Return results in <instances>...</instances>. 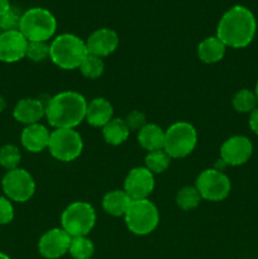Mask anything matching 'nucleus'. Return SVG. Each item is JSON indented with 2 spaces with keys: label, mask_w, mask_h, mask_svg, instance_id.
<instances>
[{
  "label": "nucleus",
  "mask_w": 258,
  "mask_h": 259,
  "mask_svg": "<svg viewBox=\"0 0 258 259\" xmlns=\"http://www.w3.org/2000/svg\"><path fill=\"white\" fill-rule=\"evenodd\" d=\"M88 55L86 43L71 33L60 34L50 45V58L63 70L78 68Z\"/></svg>",
  "instance_id": "obj_3"
},
{
  "label": "nucleus",
  "mask_w": 258,
  "mask_h": 259,
  "mask_svg": "<svg viewBox=\"0 0 258 259\" xmlns=\"http://www.w3.org/2000/svg\"><path fill=\"white\" fill-rule=\"evenodd\" d=\"M154 189L153 174L146 167H136L132 169L124 181V191L132 201L144 200Z\"/></svg>",
  "instance_id": "obj_11"
},
{
  "label": "nucleus",
  "mask_w": 258,
  "mask_h": 259,
  "mask_svg": "<svg viewBox=\"0 0 258 259\" xmlns=\"http://www.w3.org/2000/svg\"><path fill=\"white\" fill-rule=\"evenodd\" d=\"M126 126L129 128V131H141L144 125H146V115H144L142 111L133 110L126 115V118L124 119Z\"/></svg>",
  "instance_id": "obj_31"
},
{
  "label": "nucleus",
  "mask_w": 258,
  "mask_h": 259,
  "mask_svg": "<svg viewBox=\"0 0 258 259\" xmlns=\"http://www.w3.org/2000/svg\"><path fill=\"white\" fill-rule=\"evenodd\" d=\"M80 71L85 77L88 78H98L103 75L104 72V62L100 57L88 55L82 63L80 65Z\"/></svg>",
  "instance_id": "obj_27"
},
{
  "label": "nucleus",
  "mask_w": 258,
  "mask_h": 259,
  "mask_svg": "<svg viewBox=\"0 0 258 259\" xmlns=\"http://www.w3.org/2000/svg\"><path fill=\"white\" fill-rule=\"evenodd\" d=\"M169 159L171 157L163 149L149 152L146 156V168H148L152 174H162L168 168Z\"/></svg>",
  "instance_id": "obj_25"
},
{
  "label": "nucleus",
  "mask_w": 258,
  "mask_h": 259,
  "mask_svg": "<svg viewBox=\"0 0 258 259\" xmlns=\"http://www.w3.org/2000/svg\"><path fill=\"white\" fill-rule=\"evenodd\" d=\"M68 253L73 259H90L94 254V244L86 237L72 238Z\"/></svg>",
  "instance_id": "obj_23"
},
{
  "label": "nucleus",
  "mask_w": 258,
  "mask_h": 259,
  "mask_svg": "<svg viewBox=\"0 0 258 259\" xmlns=\"http://www.w3.org/2000/svg\"><path fill=\"white\" fill-rule=\"evenodd\" d=\"M25 57L33 62H43L50 57V45L47 42H28Z\"/></svg>",
  "instance_id": "obj_29"
},
{
  "label": "nucleus",
  "mask_w": 258,
  "mask_h": 259,
  "mask_svg": "<svg viewBox=\"0 0 258 259\" xmlns=\"http://www.w3.org/2000/svg\"><path fill=\"white\" fill-rule=\"evenodd\" d=\"M14 218V207L9 199L0 196V225L9 224Z\"/></svg>",
  "instance_id": "obj_32"
},
{
  "label": "nucleus",
  "mask_w": 258,
  "mask_h": 259,
  "mask_svg": "<svg viewBox=\"0 0 258 259\" xmlns=\"http://www.w3.org/2000/svg\"><path fill=\"white\" fill-rule=\"evenodd\" d=\"M85 43L89 55L101 58L111 55L118 48L119 37L115 30L109 29V28H101V29L91 33Z\"/></svg>",
  "instance_id": "obj_15"
},
{
  "label": "nucleus",
  "mask_w": 258,
  "mask_h": 259,
  "mask_svg": "<svg viewBox=\"0 0 258 259\" xmlns=\"http://www.w3.org/2000/svg\"><path fill=\"white\" fill-rule=\"evenodd\" d=\"M249 126L250 129H252V131L258 136V108H255L254 110L250 113Z\"/></svg>",
  "instance_id": "obj_33"
},
{
  "label": "nucleus",
  "mask_w": 258,
  "mask_h": 259,
  "mask_svg": "<svg viewBox=\"0 0 258 259\" xmlns=\"http://www.w3.org/2000/svg\"><path fill=\"white\" fill-rule=\"evenodd\" d=\"M0 259H10L9 257H8L7 254H4V253L0 252Z\"/></svg>",
  "instance_id": "obj_36"
},
{
  "label": "nucleus",
  "mask_w": 258,
  "mask_h": 259,
  "mask_svg": "<svg viewBox=\"0 0 258 259\" xmlns=\"http://www.w3.org/2000/svg\"><path fill=\"white\" fill-rule=\"evenodd\" d=\"M103 136L106 143L111 146H119L124 143L129 137V128L124 119H111L103 128Z\"/></svg>",
  "instance_id": "obj_22"
},
{
  "label": "nucleus",
  "mask_w": 258,
  "mask_h": 259,
  "mask_svg": "<svg viewBox=\"0 0 258 259\" xmlns=\"http://www.w3.org/2000/svg\"><path fill=\"white\" fill-rule=\"evenodd\" d=\"M50 136L51 133L48 132V129L42 124L37 123L27 125L23 129L20 141L27 151L32 152V153H39L48 148Z\"/></svg>",
  "instance_id": "obj_17"
},
{
  "label": "nucleus",
  "mask_w": 258,
  "mask_h": 259,
  "mask_svg": "<svg viewBox=\"0 0 258 259\" xmlns=\"http://www.w3.org/2000/svg\"><path fill=\"white\" fill-rule=\"evenodd\" d=\"M197 133L194 125L187 121H177L164 132L163 151L171 158H182L196 147Z\"/></svg>",
  "instance_id": "obj_6"
},
{
  "label": "nucleus",
  "mask_w": 258,
  "mask_h": 259,
  "mask_svg": "<svg viewBox=\"0 0 258 259\" xmlns=\"http://www.w3.org/2000/svg\"><path fill=\"white\" fill-rule=\"evenodd\" d=\"M2 186L8 199L17 202L28 201L35 191V184L32 175L23 168L8 171L3 177Z\"/></svg>",
  "instance_id": "obj_10"
},
{
  "label": "nucleus",
  "mask_w": 258,
  "mask_h": 259,
  "mask_svg": "<svg viewBox=\"0 0 258 259\" xmlns=\"http://www.w3.org/2000/svg\"><path fill=\"white\" fill-rule=\"evenodd\" d=\"M96 222L95 209L89 202L75 201L68 205L62 212V229L71 238L86 237Z\"/></svg>",
  "instance_id": "obj_5"
},
{
  "label": "nucleus",
  "mask_w": 258,
  "mask_h": 259,
  "mask_svg": "<svg viewBox=\"0 0 258 259\" xmlns=\"http://www.w3.org/2000/svg\"><path fill=\"white\" fill-rule=\"evenodd\" d=\"M113 105L104 98H95L88 104L86 120L93 126H105L113 119Z\"/></svg>",
  "instance_id": "obj_18"
},
{
  "label": "nucleus",
  "mask_w": 258,
  "mask_h": 259,
  "mask_svg": "<svg viewBox=\"0 0 258 259\" xmlns=\"http://www.w3.org/2000/svg\"><path fill=\"white\" fill-rule=\"evenodd\" d=\"M200 201H201V196L196 187L185 186L176 195V202L182 210L195 209L200 204Z\"/></svg>",
  "instance_id": "obj_24"
},
{
  "label": "nucleus",
  "mask_w": 258,
  "mask_h": 259,
  "mask_svg": "<svg viewBox=\"0 0 258 259\" xmlns=\"http://www.w3.org/2000/svg\"><path fill=\"white\" fill-rule=\"evenodd\" d=\"M132 199L124 190H114L103 197V209L113 217H124Z\"/></svg>",
  "instance_id": "obj_20"
},
{
  "label": "nucleus",
  "mask_w": 258,
  "mask_h": 259,
  "mask_svg": "<svg viewBox=\"0 0 258 259\" xmlns=\"http://www.w3.org/2000/svg\"><path fill=\"white\" fill-rule=\"evenodd\" d=\"M9 10H12V5H10L9 0H0V17L7 14Z\"/></svg>",
  "instance_id": "obj_34"
},
{
  "label": "nucleus",
  "mask_w": 258,
  "mask_h": 259,
  "mask_svg": "<svg viewBox=\"0 0 258 259\" xmlns=\"http://www.w3.org/2000/svg\"><path fill=\"white\" fill-rule=\"evenodd\" d=\"M22 15L18 14L14 9L0 17V32H9V30H19V23Z\"/></svg>",
  "instance_id": "obj_30"
},
{
  "label": "nucleus",
  "mask_w": 258,
  "mask_h": 259,
  "mask_svg": "<svg viewBox=\"0 0 258 259\" xmlns=\"http://www.w3.org/2000/svg\"><path fill=\"white\" fill-rule=\"evenodd\" d=\"M22 154L18 147L13 146V144H7V146L0 148V166L7 168L8 171L18 168Z\"/></svg>",
  "instance_id": "obj_28"
},
{
  "label": "nucleus",
  "mask_w": 258,
  "mask_h": 259,
  "mask_svg": "<svg viewBox=\"0 0 258 259\" xmlns=\"http://www.w3.org/2000/svg\"><path fill=\"white\" fill-rule=\"evenodd\" d=\"M71 239L72 238L62 229V228H55L40 237L38 242V249L39 253L47 259H57L62 257L68 252Z\"/></svg>",
  "instance_id": "obj_12"
},
{
  "label": "nucleus",
  "mask_w": 258,
  "mask_h": 259,
  "mask_svg": "<svg viewBox=\"0 0 258 259\" xmlns=\"http://www.w3.org/2000/svg\"><path fill=\"white\" fill-rule=\"evenodd\" d=\"M227 46L218 37H209L200 42L197 47L199 58L205 63H215L223 60Z\"/></svg>",
  "instance_id": "obj_21"
},
{
  "label": "nucleus",
  "mask_w": 258,
  "mask_h": 259,
  "mask_svg": "<svg viewBox=\"0 0 258 259\" xmlns=\"http://www.w3.org/2000/svg\"><path fill=\"white\" fill-rule=\"evenodd\" d=\"M125 224L136 235H147L153 232L159 223V212L156 205L148 199L132 201L126 210Z\"/></svg>",
  "instance_id": "obj_7"
},
{
  "label": "nucleus",
  "mask_w": 258,
  "mask_h": 259,
  "mask_svg": "<svg viewBox=\"0 0 258 259\" xmlns=\"http://www.w3.org/2000/svg\"><path fill=\"white\" fill-rule=\"evenodd\" d=\"M5 106H7V103H5L4 98H3V96L0 95V113H2V111L4 110Z\"/></svg>",
  "instance_id": "obj_35"
},
{
  "label": "nucleus",
  "mask_w": 258,
  "mask_h": 259,
  "mask_svg": "<svg viewBox=\"0 0 258 259\" xmlns=\"http://www.w3.org/2000/svg\"><path fill=\"white\" fill-rule=\"evenodd\" d=\"M257 103L255 94L250 90H247V89L238 91L233 98V106L239 113H249V111L252 113L255 109Z\"/></svg>",
  "instance_id": "obj_26"
},
{
  "label": "nucleus",
  "mask_w": 258,
  "mask_h": 259,
  "mask_svg": "<svg viewBox=\"0 0 258 259\" xmlns=\"http://www.w3.org/2000/svg\"><path fill=\"white\" fill-rule=\"evenodd\" d=\"M27 47V38L19 30L0 33V61L2 62H18L25 57Z\"/></svg>",
  "instance_id": "obj_14"
},
{
  "label": "nucleus",
  "mask_w": 258,
  "mask_h": 259,
  "mask_svg": "<svg viewBox=\"0 0 258 259\" xmlns=\"http://www.w3.org/2000/svg\"><path fill=\"white\" fill-rule=\"evenodd\" d=\"M138 142L148 152L163 149L164 132L157 124H146L138 133Z\"/></svg>",
  "instance_id": "obj_19"
},
{
  "label": "nucleus",
  "mask_w": 258,
  "mask_h": 259,
  "mask_svg": "<svg viewBox=\"0 0 258 259\" xmlns=\"http://www.w3.org/2000/svg\"><path fill=\"white\" fill-rule=\"evenodd\" d=\"M88 101L76 91H62L50 99L46 118L56 129H73L86 118Z\"/></svg>",
  "instance_id": "obj_2"
},
{
  "label": "nucleus",
  "mask_w": 258,
  "mask_h": 259,
  "mask_svg": "<svg viewBox=\"0 0 258 259\" xmlns=\"http://www.w3.org/2000/svg\"><path fill=\"white\" fill-rule=\"evenodd\" d=\"M57 29V20L45 8H32L20 17L19 32L28 42H47Z\"/></svg>",
  "instance_id": "obj_4"
},
{
  "label": "nucleus",
  "mask_w": 258,
  "mask_h": 259,
  "mask_svg": "<svg viewBox=\"0 0 258 259\" xmlns=\"http://www.w3.org/2000/svg\"><path fill=\"white\" fill-rule=\"evenodd\" d=\"M253 146L247 137L234 136L227 139L220 148V157L225 164L240 166L250 158Z\"/></svg>",
  "instance_id": "obj_13"
},
{
  "label": "nucleus",
  "mask_w": 258,
  "mask_h": 259,
  "mask_svg": "<svg viewBox=\"0 0 258 259\" xmlns=\"http://www.w3.org/2000/svg\"><path fill=\"white\" fill-rule=\"evenodd\" d=\"M15 120L25 125L37 124L43 116H46V106L38 99L25 98L18 101L13 111Z\"/></svg>",
  "instance_id": "obj_16"
},
{
  "label": "nucleus",
  "mask_w": 258,
  "mask_h": 259,
  "mask_svg": "<svg viewBox=\"0 0 258 259\" xmlns=\"http://www.w3.org/2000/svg\"><path fill=\"white\" fill-rule=\"evenodd\" d=\"M201 199L209 201H222L229 195L232 185L229 177L223 174L222 169H205L199 175L196 186Z\"/></svg>",
  "instance_id": "obj_9"
},
{
  "label": "nucleus",
  "mask_w": 258,
  "mask_h": 259,
  "mask_svg": "<svg viewBox=\"0 0 258 259\" xmlns=\"http://www.w3.org/2000/svg\"><path fill=\"white\" fill-rule=\"evenodd\" d=\"M82 148V138L75 129H55L51 133L48 149L58 161H73L80 156Z\"/></svg>",
  "instance_id": "obj_8"
},
{
  "label": "nucleus",
  "mask_w": 258,
  "mask_h": 259,
  "mask_svg": "<svg viewBox=\"0 0 258 259\" xmlns=\"http://www.w3.org/2000/svg\"><path fill=\"white\" fill-rule=\"evenodd\" d=\"M257 30L254 14L243 5H235L223 14L217 37L227 47L244 48L253 40Z\"/></svg>",
  "instance_id": "obj_1"
},
{
  "label": "nucleus",
  "mask_w": 258,
  "mask_h": 259,
  "mask_svg": "<svg viewBox=\"0 0 258 259\" xmlns=\"http://www.w3.org/2000/svg\"><path fill=\"white\" fill-rule=\"evenodd\" d=\"M254 94H255V98H257V101H258V82H257V85H255V91H254Z\"/></svg>",
  "instance_id": "obj_37"
}]
</instances>
